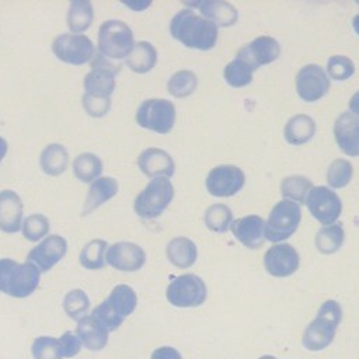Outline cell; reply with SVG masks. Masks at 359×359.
<instances>
[{"label":"cell","instance_id":"6da1fadb","mask_svg":"<svg viewBox=\"0 0 359 359\" xmlns=\"http://www.w3.org/2000/svg\"><path fill=\"white\" fill-rule=\"evenodd\" d=\"M170 32L187 48L198 50H209L217 41V27L191 8L181 10L172 17Z\"/></svg>","mask_w":359,"mask_h":359},{"label":"cell","instance_id":"7a4b0ae2","mask_svg":"<svg viewBox=\"0 0 359 359\" xmlns=\"http://www.w3.org/2000/svg\"><path fill=\"white\" fill-rule=\"evenodd\" d=\"M136 303L135 290L128 285H118L112 289L108 299L94 309L91 318L107 332L114 331L122 324L125 317L133 313Z\"/></svg>","mask_w":359,"mask_h":359},{"label":"cell","instance_id":"3957f363","mask_svg":"<svg viewBox=\"0 0 359 359\" xmlns=\"http://www.w3.org/2000/svg\"><path fill=\"white\" fill-rule=\"evenodd\" d=\"M342 318V310L338 302L327 300L318 309L317 317L306 327L303 332V346L309 351L325 349L335 337V331Z\"/></svg>","mask_w":359,"mask_h":359},{"label":"cell","instance_id":"277c9868","mask_svg":"<svg viewBox=\"0 0 359 359\" xmlns=\"http://www.w3.org/2000/svg\"><path fill=\"white\" fill-rule=\"evenodd\" d=\"M39 283V269L31 264H20L10 258L0 259V292L13 297L29 296Z\"/></svg>","mask_w":359,"mask_h":359},{"label":"cell","instance_id":"5b68a950","mask_svg":"<svg viewBox=\"0 0 359 359\" xmlns=\"http://www.w3.org/2000/svg\"><path fill=\"white\" fill-rule=\"evenodd\" d=\"M132 29L119 20H107L98 31L100 55L109 60H119L128 56L133 46Z\"/></svg>","mask_w":359,"mask_h":359},{"label":"cell","instance_id":"8992f818","mask_svg":"<svg viewBox=\"0 0 359 359\" xmlns=\"http://www.w3.org/2000/svg\"><path fill=\"white\" fill-rule=\"evenodd\" d=\"M300 220L302 209L299 203L289 199L279 201L265 222V240L272 243L285 241L297 230Z\"/></svg>","mask_w":359,"mask_h":359},{"label":"cell","instance_id":"52a82bcc","mask_svg":"<svg viewBox=\"0 0 359 359\" xmlns=\"http://www.w3.org/2000/svg\"><path fill=\"white\" fill-rule=\"evenodd\" d=\"M174 198V187L168 178H153L136 196L133 209L143 219L160 216Z\"/></svg>","mask_w":359,"mask_h":359},{"label":"cell","instance_id":"ba28073f","mask_svg":"<svg viewBox=\"0 0 359 359\" xmlns=\"http://www.w3.org/2000/svg\"><path fill=\"white\" fill-rule=\"evenodd\" d=\"M136 122L144 129L165 135L174 126L175 107L171 101L163 98L146 100L137 108Z\"/></svg>","mask_w":359,"mask_h":359},{"label":"cell","instance_id":"9c48e42d","mask_svg":"<svg viewBox=\"0 0 359 359\" xmlns=\"http://www.w3.org/2000/svg\"><path fill=\"white\" fill-rule=\"evenodd\" d=\"M206 285L199 276L185 273L168 285L165 296L175 307H198L206 300Z\"/></svg>","mask_w":359,"mask_h":359},{"label":"cell","instance_id":"30bf717a","mask_svg":"<svg viewBox=\"0 0 359 359\" xmlns=\"http://www.w3.org/2000/svg\"><path fill=\"white\" fill-rule=\"evenodd\" d=\"M53 55L69 65H84L94 56V45L81 34H62L52 42Z\"/></svg>","mask_w":359,"mask_h":359},{"label":"cell","instance_id":"8fae6325","mask_svg":"<svg viewBox=\"0 0 359 359\" xmlns=\"http://www.w3.org/2000/svg\"><path fill=\"white\" fill-rule=\"evenodd\" d=\"M304 202L311 216L324 226L334 224L342 212L339 196L328 187H313Z\"/></svg>","mask_w":359,"mask_h":359},{"label":"cell","instance_id":"7c38bea8","mask_svg":"<svg viewBox=\"0 0 359 359\" xmlns=\"http://www.w3.org/2000/svg\"><path fill=\"white\" fill-rule=\"evenodd\" d=\"M245 182V175L237 165L222 164L212 168L205 180L206 191L217 198L236 195Z\"/></svg>","mask_w":359,"mask_h":359},{"label":"cell","instance_id":"4fadbf2b","mask_svg":"<svg viewBox=\"0 0 359 359\" xmlns=\"http://www.w3.org/2000/svg\"><path fill=\"white\" fill-rule=\"evenodd\" d=\"M330 90V79L318 65L303 66L296 76L297 95L306 102H314Z\"/></svg>","mask_w":359,"mask_h":359},{"label":"cell","instance_id":"5bb4252c","mask_svg":"<svg viewBox=\"0 0 359 359\" xmlns=\"http://www.w3.org/2000/svg\"><path fill=\"white\" fill-rule=\"evenodd\" d=\"M108 60L101 55L95 59L93 70L84 77L86 94L102 98L111 97L115 90V74L119 66H114Z\"/></svg>","mask_w":359,"mask_h":359},{"label":"cell","instance_id":"9a60e30c","mask_svg":"<svg viewBox=\"0 0 359 359\" xmlns=\"http://www.w3.org/2000/svg\"><path fill=\"white\" fill-rule=\"evenodd\" d=\"M299 265V254L290 244H273L264 255V266L266 272L275 278L293 275Z\"/></svg>","mask_w":359,"mask_h":359},{"label":"cell","instance_id":"2e32d148","mask_svg":"<svg viewBox=\"0 0 359 359\" xmlns=\"http://www.w3.org/2000/svg\"><path fill=\"white\" fill-rule=\"evenodd\" d=\"M105 261L118 271L135 272L144 265L146 254L140 245L129 241H121L107 248Z\"/></svg>","mask_w":359,"mask_h":359},{"label":"cell","instance_id":"e0dca14e","mask_svg":"<svg viewBox=\"0 0 359 359\" xmlns=\"http://www.w3.org/2000/svg\"><path fill=\"white\" fill-rule=\"evenodd\" d=\"M67 251V243L62 236L52 234L45 237L28 254V262L34 264L39 271H49L56 265Z\"/></svg>","mask_w":359,"mask_h":359},{"label":"cell","instance_id":"ac0fdd59","mask_svg":"<svg viewBox=\"0 0 359 359\" xmlns=\"http://www.w3.org/2000/svg\"><path fill=\"white\" fill-rule=\"evenodd\" d=\"M334 136L342 153L359 156V116L351 112L341 114L334 125Z\"/></svg>","mask_w":359,"mask_h":359},{"label":"cell","instance_id":"d6986e66","mask_svg":"<svg viewBox=\"0 0 359 359\" xmlns=\"http://www.w3.org/2000/svg\"><path fill=\"white\" fill-rule=\"evenodd\" d=\"M233 236L247 248L257 250L265 241V222L257 215L240 217L231 223Z\"/></svg>","mask_w":359,"mask_h":359},{"label":"cell","instance_id":"ffe728a7","mask_svg":"<svg viewBox=\"0 0 359 359\" xmlns=\"http://www.w3.org/2000/svg\"><path fill=\"white\" fill-rule=\"evenodd\" d=\"M140 171L150 178H170L175 171V164L171 156L157 147L146 149L137 158Z\"/></svg>","mask_w":359,"mask_h":359},{"label":"cell","instance_id":"44dd1931","mask_svg":"<svg viewBox=\"0 0 359 359\" xmlns=\"http://www.w3.org/2000/svg\"><path fill=\"white\" fill-rule=\"evenodd\" d=\"M279 53H280L279 42L272 36L264 35V36L255 38L248 45L241 48L237 55L244 57L250 65L258 69V66L261 65H268L276 60Z\"/></svg>","mask_w":359,"mask_h":359},{"label":"cell","instance_id":"7402d4cb","mask_svg":"<svg viewBox=\"0 0 359 359\" xmlns=\"http://www.w3.org/2000/svg\"><path fill=\"white\" fill-rule=\"evenodd\" d=\"M22 202L14 191H0V230L17 233L22 224Z\"/></svg>","mask_w":359,"mask_h":359},{"label":"cell","instance_id":"603a6c76","mask_svg":"<svg viewBox=\"0 0 359 359\" xmlns=\"http://www.w3.org/2000/svg\"><path fill=\"white\" fill-rule=\"evenodd\" d=\"M196 7L201 11V15L212 21L216 27H230L236 24L238 14L233 4L222 0H205L198 1Z\"/></svg>","mask_w":359,"mask_h":359},{"label":"cell","instance_id":"cb8c5ba5","mask_svg":"<svg viewBox=\"0 0 359 359\" xmlns=\"http://www.w3.org/2000/svg\"><path fill=\"white\" fill-rule=\"evenodd\" d=\"M118 192V182L115 178L111 177H100L95 181L91 182L87 198L83 206V215L93 213L97 208H100L102 203L114 198Z\"/></svg>","mask_w":359,"mask_h":359},{"label":"cell","instance_id":"d4e9b609","mask_svg":"<svg viewBox=\"0 0 359 359\" xmlns=\"http://www.w3.org/2000/svg\"><path fill=\"white\" fill-rule=\"evenodd\" d=\"M165 254L168 261L181 269L189 268L195 264L198 258V250L192 240L187 237H175L172 238L165 248Z\"/></svg>","mask_w":359,"mask_h":359},{"label":"cell","instance_id":"484cf974","mask_svg":"<svg viewBox=\"0 0 359 359\" xmlns=\"http://www.w3.org/2000/svg\"><path fill=\"white\" fill-rule=\"evenodd\" d=\"M316 133V122L311 116L299 114L292 116L285 125L283 135L287 143L293 146H300L307 143Z\"/></svg>","mask_w":359,"mask_h":359},{"label":"cell","instance_id":"4316f807","mask_svg":"<svg viewBox=\"0 0 359 359\" xmlns=\"http://www.w3.org/2000/svg\"><path fill=\"white\" fill-rule=\"evenodd\" d=\"M157 62L156 48L146 41L133 43L130 52L126 56V65L135 73H147L150 72Z\"/></svg>","mask_w":359,"mask_h":359},{"label":"cell","instance_id":"83f0119b","mask_svg":"<svg viewBox=\"0 0 359 359\" xmlns=\"http://www.w3.org/2000/svg\"><path fill=\"white\" fill-rule=\"evenodd\" d=\"M76 335L91 351H100L108 341V332L101 328L91 317H83L77 320Z\"/></svg>","mask_w":359,"mask_h":359},{"label":"cell","instance_id":"f1b7e54d","mask_svg":"<svg viewBox=\"0 0 359 359\" xmlns=\"http://www.w3.org/2000/svg\"><path fill=\"white\" fill-rule=\"evenodd\" d=\"M255 70L257 69L252 65H250L244 57L237 55L231 62H229L226 65L223 76H224L226 83L230 87L240 88V87H245L251 83L252 74Z\"/></svg>","mask_w":359,"mask_h":359},{"label":"cell","instance_id":"f546056e","mask_svg":"<svg viewBox=\"0 0 359 359\" xmlns=\"http://www.w3.org/2000/svg\"><path fill=\"white\" fill-rule=\"evenodd\" d=\"M41 167L49 175H60L69 164L67 150L57 143L46 146L41 153Z\"/></svg>","mask_w":359,"mask_h":359},{"label":"cell","instance_id":"4dcf8cb0","mask_svg":"<svg viewBox=\"0 0 359 359\" xmlns=\"http://www.w3.org/2000/svg\"><path fill=\"white\" fill-rule=\"evenodd\" d=\"M93 4L87 0H74L70 3L67 11V25L72 32L81 34L93 22Z\"/></svg>","mask_w":359,"mask_h":359},{"label":"cell","instance_id":"1f68e13d","mask_svg":"<svg viewBox=\"0 0 359 359\" xmlns=\"http://www.w3.org/2000/svg\"><path fill=\"white\" fill-rule=\"evenodd\" d=\"M344 227L341 223L324 226L317 231L316 247L323 254H334L344 244Z\"/></svg>","mask_w":359,"mask_h":359},{"label":"cell","instance_id":"d6a6232c","mask_svg":"<svg viewBox=\"0 0 359 359\" xmlns=\"http://www.w3.org/2000/svg\"><path fill=\"white\" fill-rule=\"evenodd\" d=\"M73 172L83 182H93L102 172V161L94 153H83L73 161Z\"/></svg>","mask_w":359,"mask_h":359},{"label":"cell","instance_id":"836d02e7","mask_svg":"<svg viewBox=\"0 0 359 359\" xmlns=\"http://www.w3.org/2000/svg\"><path fill=\"white\" fill-rule=\"evenodd\" d=\"M311 188H313V184L307 177L290 175V177L283 178L282 185H280V192L285 196V199L300 203V202L306 201Z\"/></svg>","mask_w":359,"mask_h":359},{"label":"cell","instance_id":"e575fe53","mask_svg":"<svg viewBox=\"0 0 359 359\" xmlns=\"http://www.w3.org/2000/svg\"><path fill=\"white\" fill-rule=\"evenodd\" d=\"M233 213L223 203H213L205 212V224L215 233H224L231 227Z\"/></svg>","mask_w":359,"mask_h":359},{"label":"cell","instance_id":"d590c367","mask_svg":"<svg viewBox=\"0 0 359 359\" xmlns=\"http://www.w3.org/2000/svg\"><path fill=\"white\" fill-rule=\"evenodd\" d=\"M108 244L104 240L94 238L88 241L80 252V264L87 269H100L105 265V252Z\"/></svg>","mask_w":359,"mask_h":359},{"label":"cell","instance_id":"8d00e7d4","mask_svg":"<svg viewBox=\"0 0 359 359\" xmlns=\"http://www.w3.org/2000/svg\"><path fill=\"white\" fill-rule=\"evenodd\" d=\"M196 76L189 70H180L171 76L167 88L168 93L177 98H184L191 95L196 88Z\"/></svg>","mask_w":359,"mask_h":359},{"label":"cell","instance_id":"74e56055","mask_svg":"<svg viewBox=\"0 0 359 359\" xmlns=\"http://www.w3.org/2000/svg\"><path fill=\"white\" fill-rule=\"evenodd\" d=\"M353 168L348 160H334L327 171V182L331 188H344L352 180Z\"/></svg>","mask_w":359,"mask_h":359},{"label":"cell","instance_id":"f35d334b","mask_svg":"<svg viewBox=\"0 0 359 359\" xmlns=\"http://www.w3.org/2000/svg\"><path fill=\"white\" fill-rule=\"evenodd\" d=\"M34 359H62L63 351L59 339L52 337H39L34 341L31 348Z\"/></svg>","mask_w":359,"mask_h":359},{"label":"cell","instance_id":"ab89813d","mask_svg":"<svg viewBox=\"0 0 359 359\" xmlns=\"http://www.w3.org/2000/svg\"><path fill=\"white\" fill-rule=\"evenodd\" d=\"M22 236L29 241H38L49 231V220L41 213L27 216L21 224Z\"/></svg>","mask_w":359,"mask_h":359},{"label":"cell","instance_id":"60d3db41","mask_svg":"<svg viewBox=\"0 0 359 359\" xmlns=\"http://www.w3.org/2000/svg\"><path fill=\"white\" fill-rule=\"evenodd\" d=\"M355 73L353 62L344 55H334L327 62V76L335 81L349 79Z\"/></svg>","mask_w":359,"mask_h":359},{"label":"cell","instance_id":"b9f144b4","mask_svg":"<svg viewBox=\"0 0 359 359\" xmlns=\"http://www.w3.org/2000/svg\"><path fill=\"white\" fill-rule=\"evenodd\" d=\"M88 306H90L88 297H87V294H86L83 290H80V289H76V290L69 292V293L65 296V300H63L65 311H66L72 318H76V320H80V318L84 317V314H86L87 310H88Z\"/></svg>","mask_w":359,"mask_h":359},{"label":"cell","instance_id":"7bdbcfd3","mask_svg":"<svg viewBox=\"0 0 359 359\" xmlns=\"http://www.w3.org/2000/svg\"><path fill=\"white\" fill-rule=\"evenodd\" d=\"M83 105H84V109L87 111L88 115L98 118V116L105 115L109 111L111 101H109V98H102V97H94V95L84 94Z\"/></svg>","mask_w":359,"mask_h":359},{"label":"cell","instance_id":"ee69618b","mask_svg":"<svg viewBox=\"0 0 359 359\" xmlns=\"http://www.w3.org/2000/svg\"><path fill=\"white\" fill-rule=\"evenodd\" d=\"M59 342L63 351V358H72L81 349V341L73 332H65L59 338Z\"/></svg>","mask_w":359,"mask_h":359},{"label":"cell","instance_id":"f6af8a7d","mask_svg":"<svg viewBox=\"0 0 359 359\" xmlns=\"http://www.w3.org/2000/svg\"><path fill=\"white\" fill-rule=\"evenodd\" d=\"M150 359H182L180 352L171 346H160L153 351Z\"/></svg>","mask_w":359,"mask_h":359},{"label":"cell","instance_id":"bcb514c9","mask_svg":"<svg viewBox=\"0 0 359 359\" xmlns=\"http://www.w3.org/2000/svg\"><path fill=\"white\" fill-rule=\"evenodd\" d=\"M349 112L359 116V90L349 100Z\"/></svg>","mask_w":359,"mask_h":359},{"label":"cell","instance_id":"7dc6e473","mask_svg":"<svg viewBox=\"0 0 359 359\" xmlns=\"http://www.w3.org/2000/svg\"><path fill=\"white\" fill-rule=\"evenodd\" d=\"M125 6H128L129 8L135 10V11H143L144 8H147L151 3L150 1H123Z\"/></svg>","mask_w":359,"mask_h":359},{"label":"cell","instance_id":"c3c4849f","mask_svg":"<svg viewBox=\"0 0 359 359\" xmlns=\"http://www.w3.org/2000/svg\"><path fill=\"white\" fill-rule=\"evenodd\" d=\"M6 153H7V142L0 136V163L4 158Z\"/></svg>","mask_w":359,"mask_h":359},{"label":"cell","instance_id":"681fc988","mask_svg":"<svg viewBox=\"0 0 359 359\" xmlns=\"http://www.w3.org/2000/svg\"><path fill=\"white\" fill-rule=\"evenodd\" d=\"M352 27H353V31L359 35V14H356L352 20Z\"/></svg>","mask_w":359,"mask_h":359},{"label":"cell","instance_id":"f907efd6","mask_svg":"<svg viewBox=\"0 0 359 359\" xmlns=\"http://www.w3.org/2000/svg\"><path fill=\"white\" fill-rule=\"evenodd\" d=\"M258 359H276L275 356H271V355H264V356H261V358H258Z\"/></svg>","mask_w":359,"mask_h":359}]
</instances>
